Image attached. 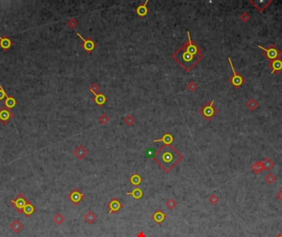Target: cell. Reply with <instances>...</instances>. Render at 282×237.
Returning <instances> with one entry per match:
<instances>
[{
    "label": "cell",
    "instance_id": "ab89813d",
    "mask_svg": "<svg viewBox=\"0 0 282 237\" xmlns=\"http://www.w3.org/2000/svg\"><path fill=\"white\" fill-rule=\"evenodd\" d=\"M137 237H146V235H145V234H144V232H139V233L138 235H137Z\"/></svg>",
    "mask_w": 282,
    "mask_h": 237
},
{
    "label": "cell",
    "instance_id": "9c48e42d",
    "mask_svg": "<svg viewBox=\"0 0 282 237\" xmlns=\"http://www.w3.org/2000/svg\"><path fill=\"white\" fill-rule=\"evenodd\" d=\"M77 35H78V36H79L82 40V41H83V45H82V46H83V48L86 51L90 53V52H92V50L96 48L97 45H96L95 42L92 41L91 38L88 37L87 39H84L79 33H77Z\"/></svg>",
    "mask_w": 282,
    "mask_h": 237
},
{
    "label": "cell",
    "instance_id": "f1b7e54d",
    "mask_svg": "<svg viewBox=\"0 0 282 237\" xmlns=\"http://www.w3.org/2000/svg\"><path fill=\"white\" fill-rule=\"evenodd\" d=\"M54 221L58 225H60V224H62L64 221H65V217H63L60 213H58L56 215L54 216V217L53 218Z\"/></svg>",
    "mask_w": 282,
    "mask_h": 237
},
{
    "label": "cell",
    "instance_id": "8fae6325",
    "mask_svg": "<svg viewBox=\"0 0 282 237\" xmlns=\"http://www.w3.org/2000/svg\"><path fill=\"white\" fill-rule=\"evenodd\" d=\"M123 207V205L119 200L117 199V198H114L113 199L111 200V202H109L107 204V207L109 208V213H117L119 212L121 207Z\"/></svg>",
    "mask_w": 282,
    "mask_h": 237
},
{
    "label": "cell",
    "instance_id": "4dcf8cb0",
    "mask_svg": "<svg viewBox=\"0 0 282 237\" xmlns=\"http://www.w3.org/2000/svg\"><path fill=\"white\" fill-rule=\"evenodd\" d=\"M176 206V202L175 200H173V199H170L168 200V202H167V207L169 208V209H171L173 210L174 207Z\"/></svg>",
    "mask_w": 282,
    "mask_h": 237
},
{
    "label": "cell",
    "instance_id": "836d02e7",
    "mask_svg": "<svg viewBox=\"0 0 282 237\" xmlns=\"http://www.w3.org/2000/svg\"><path fill=\"white\" fill-rule=\"evenodd\" d=\"M99 120H100V123L102 124H106L107 122H109V118L106 115H102V116H100V118H99Z\"/></svg>",
    "mask_w": 282,
    "mask_h": 237
},
{
    "label": "cell",
    "instance_id": "277c9868",
    "mask_svg": "<svg viewBox=\"0 0 282 237\" xmlns=\"http://www.w3.org/2000/svg\"><path fill=\"white\" fill-rule=\"evenodd\" d=\"M258 47L262 49V55L266 58L267 60L271 61V60H274V59H280L281 56V51L279 49L277 48L276 45L274 44H270L268 48H263L262 46H258Z\"/></svg>",
    "mask_w": 282,
    "mask_h": 237
},
{
    "label": "cell",
    "instance_id": "5bb4252c",
    "mask_svg": "<svg viewBox=\"0 0 282 237\" xmlns=\"http://www.w3.org/2000/svg\"><path fill=\"white\" fill-rule=\"evenodd\" d=\"M149 3V0H146L145 1V3L143 4V5H139L138 8L135 9L136 13L138 14L139 16H142V17H144L147 15V14L149 13V8H147V4Z\"/></svg>",
    "mask_w": 282,
    "mask_h": 237
},
{
    "label": "cell",
    "instance_id": "ffe728a7",
    "mask_svg": "<svg viewBox=\"0 0 282 237\" xmlns=\"http://www.w3.org/2000/svg\"><path fill=\"white\" fill-rule=\"evenodd\" d=\"M94 102L98 105L99 106H102L106 101V97L105 95L103 94V93H97V94H94Z\"/></svg>",
    "mask_w": 282,
    "mask_h": 237
},
{
    "label": "cell",
    "instance_id": "5b68a950",
    "mask_svg": "<svg viewBox=\"0 0 282 237\" xmlns=\"http://www.w3.org/2000/svg\"><path fill=\"white\" fill-rule=\"evenodd\" d=\"M228 62H229V64H230L231 69L233 71V76L229 78V83L232 84L233 86V87L236 89H239V87H241L244 83H245V82H246V79L243 77V76L240 74L239 73L236 72V71L234 70V67H233V63H232V60H231L230 57H228Z\"/></svg>",
    "mask_w": 282,
    "mask_h": 237
},
{
    "label": "cell",
    "instance_id": "ac0fdd59",
    "mask_svg": "<svg viewBox=\"0 0 282 237\" xmlns=\"http://www.w3.org/2000/svg\"><path fill=\"white\" fill-rule=\"evenodd\" d=\"M74 155L79 158V159H83L85 157V156L87 154V151L85 149L83 145H79L78 148L74 150Z\"/></svg>",
    "mask_w": 282,
    "mask_h": 237
},
{
    "label": "cell",
    "instance_id": "d590c367",
    "mask_svg": "<svg viewBox=\"0 0 282 237\" xmlns=\"http://www.w3.org/2000/svg\"><path fill=\"white\" fill-rule=\"evenodd\" d=\"M8 97V95L4 91V89L3 88V86H0V100H3V99H6V97Z\"/></svg>",
    "mask_w": 282,
    "mask_h": 237
},
{
    "label": "cell",
    "instance_id": "4316f807",
    "mask_svg": "<svg viewBox=\"0 0 282 237\" xmlns=\"http://www.w3.org/2000/svg\"><path fill=\"white\" fill-rule=\"evenodd\" d=\"M246 105H247V107L249 109L250 111H253L258 106V103L254 99H250L247 102Z\"/></svg>",
    "mask_w": 282,
    "mask_h": 237
},
{
    "label": "cell",
    "instance_id": "8d00e7d4",
    "mask_svg": "<svg viewBox=\"0 0 282 237\" xmlns=\"http://www.w3.org/2000/svg\"><path fill=\"white\" fill-rule=\"evenodd\" d=\"M90 90H91V92L93 93V94H97V92H98V90H99V87L96 83H93L90 87Z\"/></svg>",
    "mask_w": 282,
    "mask_h": 237
},
{
    "label": "cell",
    "instance_id": "1f68e13d",
    "mask_svg": "<svg viewBox=\"0 0 282 237\" xmlns=\"http://www.w3.org/2000/svg\"><path fill=\"white\" fill-rule=\"evenodd\" d=\"M125 123L127 124V125H130H130H132V124L135 123V119H134L131 115L126 116L125 119Z\"/></svg>",
    "mask_w": 282,
    "mask_h": 237
},
{
    "label": "cell",
    "instance_id": "60d3db41",
    "mask_svg": "<svg viewBox=\"0 0 282 237\" xmlns=\"http://www.w3.org/2000/svg\"><path fill=\"white\" fill-rule=\"evenodd\" d=\"M276 237H282V233H279Z\"/></svg>",
    "mask_w": 282,
    "mask_h": 237
},
{
    "label": "cell",
    "instance_id": "484cf974",
    "mask_svg": "<svg viewBox=\"0 0 282 237\" xmlns=\"http://www.w3.org/2000/svg\"><path fill=\"white\" fill-rule=\"evenodd\" d=\"M97 219V216L92 213V211H90L88 213L84 216V220L87 221V223H93Z\"/></svg>",
    "mask_w": 282,
    "mask_h": 237
},
{
    "label": "cell",
    "instance_id": "e575fe53",
    "mask_svg": "<svg viewBox=\"0 0 282 237\" xmlns=\"http://www.w3.org/2000/svg\"><path fill=\"white\" fill-rule=\"evenodd\" d=\"M240 19L244 22H247L248 20L250 19V15L247 13H242V15L240 16Z\"/></svg>",
    "mask_w": 282,
    "mask_h": 237
},
{
    "label": "cell",
    "instance_id": "cb8c5ba5",
    "mask_svg": "<svg viewBox=\"0 0 282 237\" xmlns=\"http://www.w3.org/2000/svg\"><path fill=\"white\" fill-rule=\"evenodd\" d=\"M262 163L264 166V170H266V171H270L275 166V163L270 158H265L263 160Z\"/></svg>",
    "mask_w": 282,
    "mask_h": 237
},
{
    "label": "cell",
    "instance_id": "44dd1931",
    "mask_svg": "<svg viewBox=\"0 0 282 237\" xmlns=\"http://www.w3.org/2000/svg\"><path fill=\"white\" fill-rule=\"evenodd\" d=\"M127 195H131V196L133 197L135 199H141L143 195H144V193H143V190L139 188H136L134 190H132L131 192H128L126 193Z\"/></svg>",
    "mask_w": 282,
    "mask_h": 237
},
{
    "label": "cell",
    "instance_id": "7a4b0ae2",
    "mask_svg": "<svg viewBox=\"0 0 282 237\" xmlns=\"http://www.w3.org/2000/svg\"><path fill=\"white\" fill-rule=\"evenodd\" d=\"M173 58L187 72H190L193 67L203 59V54L194 55L187 50L186 45L184 43L173 54Z\"/></svg>",
    "mask_w": 282,
    "mask_h": 237
},
{
    "label": "cell",
    "instance_id": "8992f818",
    "mask_svg": "<svg viewBox=\"0 0 282 237\" xmlns=\"http://www.w3.org/2000/svg\"><path fill=\"white\" fill-rule=\"evenodd\" d=\"M29 202H31L30 201L27 199V198H26L22 193H20L19 194L17 195V197L13 200H12L11 205L16 209L17 213H22V211L24 209V207H26Z\"/></svg>",
    "mask_w": 282,
    "mask_h": 237
},
{
    "label": "cell",
    "instance_id": "3957f363",
    "mask_svg": "<svg viewBox=\"0 0 282 237\" xmlns=\"http://www.w3.org/2000/svg\"><path fill=\"white\" fill-rule=\"evenodd\" d=\"M214 100H212L211 101H209V102H206L199 110V113L202 115L207 121H210L213 119V117H214L219 113V111L214 106Z\"/></svg>",
    "mask_w": 282,
    "mask_h": 237
},
{
    "label": "cell",
    "instance_id": "30bf717a",
    "mask_svg": "<svg viewBox=\"0 0 282 237\" xmlns=\"http://www.w3.org/2000/svg\"><path fill=\"white\" fill-rule=\"evenodd\" d=\"M268 66L271 68V74H274V73L278 74L282 71V59L280 58V59L271 60L269 63Z\"/></svg>",
    "mask_w": 282,
    "mask_h": 237
},
{
    "label": "cell",
    "instance_id": "74e56055",
    "mask_svg": "<svg viewBox=\"0 0 282 237\" xmlns=\"http://www.w3.org/2000/svg\"><path fill=\"white\" fill-rule=\"evenodd\" d=\"M196 87H197V86H196V84L194 82H191L190 83L188 84V86H187V88L191 90V91H194V90L196 89Z\"/></svg>",
    "mask_w": 282,
    "mask_h": 237
},
{
    "label": "cell",
    "instance_id": "ba28073f",
    "mask_svg": "<svg viewBox=\"0 0 282 237\" xmlns=\"http://www.w3.org/2000/svg\"><path fill=\"white\" fill-rule=\"evenodd\" d=\"M68 199L74 205H78L82 200L84 199V195L79 191V189H74L68 195Z\"/></svg>",
    "mask_w": 282,
    "mask_h": 237
},
{
    "label": "cell",
    "instance_id": "e0dca14e",
    "mask_svg": "<svg viewBox=\"0 0 282 237\" xmlns=\"http://www.w3.org/2000/svg\"><path fill=\"white\" fill-rule=\"evenodd\" d=\"M152 218L158 224H161L166 219V215L161 210H157L152 216Z\"/></svg>",
    "mask_w": 282,
    "mask_h": 237
},
{
    "label": "cell",
    "instance_id": "603a6c76",
    "mask_svg": "<svg viewBox=\"0 0 282 237\" xmlns=\"http://www.w3.org/2000/svg\"><path fill=\"white\" fill-rule=\"evenodd\" d=\"M23 225L22 224V222L19 220H15L13 221V223L10 225V228L15 233H18V232L22 229Z\"/></svg>",
    "mask_w": 282,
    "mask_h": 237
},
{
    "label": "cell",
    "instance_id": "9a60e30c",
    "mask_svg": "<svg viewBox=\"0 0 282 237\" xmlns=\"http://www.w3.org/2000/svg\"><path fill=\"white\" fill-rule=\"evenodd\" d=\"M17 100L14 98L13 97H12V96H8V97H6V99L3 101V106H5V107L8 108V109H13L17 105Z\"/></svg>",
    "mask_w": 282,
    "mask_h": 237
},
{
    "label": "cell",
    "instance_id": "6da1fadb",
    "mask_svg": "<svg viewBox=\"0 0 282 237\" xmlns=\"http://www.w3.org/2000/svg\"><path fill=\"white\" fill-rule=\"evenodd\" d=\"M182 159V154L171 144L163 145L154 156V160L167 173L170 172Z\"/></svg>",
    "mask_w": 282,
    "mask_h": 237
},
{
    "label": "cell",
    "instance_id": "2e32d148",
    "mask_svg": "<svg viewBox=\"0 0 282 237\" xmlns=\"http://www.w3.org/2000/svg\"><path fill=\"white\" fill-rule=\"evenodd\" d=\"M174 138L172 136L171 133H165V134L163 135V137L159 138V139H157V140H154V143H158V142H163L164 143V144L166 145H170L172 144V143L173 142Z\"/></svg>",
    "mask_w": 282,
    "mask_h": 237
},
{
    "label": "cell",
    "instance_id": "7c38bea8",
    "mask_svg": "<svg viewBox=\"0 0 282 237\" xmlns=\"http://www.w3.org/2000/svg\"><path fill=\"white\" fill-rule=\"evenodd\" d=\"M250 3H252L260 13H263V11L272 3V0H266H266H263V1L262 0H260V1L250 0Z\"/></svg>",
    "mask_w": 282,
    "mask_h": 237
},
{
    "label": "cell",
    "instance_id": "d4e9b609",
    "mask_svg": "<svg viewBox=\"0 0 282 237\" xmlns=\"http://www.w3.org/2000/svg\"><path fill=\"white\" fill-rule=\"evenodd\" d=\"M130 183L132 184L134 186H138L139 184H140L142 182V178L141 176L138 175V174H134L130 176Z\"/></svg>",
    "mask_w": 282,
    "mask_h": 237
},
{
    "label": "cell",
    "instance_id": "d6a6232c",
    "mask_svg": "<svg viewBox=\"0 0 282 237\" xmlns=\"http://www.w3.org/2000/svg\"><path fill=\"white\" fill-rule=\"evenodd\" d=\"M67 25H68L69 27H70V28H72V29H73V28H75V27H77V25H78V22H77V21L75 20V19L72 18V19H70V20H69V21L68 22H67Z\"/></svg>",
    "mask_w": 282,
    "mask_h": 237
},
{
    "label": "cell",
    "instance_id": "7402d4cb",
    "mask_svg": "<svg viewBox=\"0 0 282 237\" xmlns=\"http://www.w3.org/2000/svg\"><path fill=\"white\" fill-rule=\"evenodd\" d=\"M35 212V207H34V205L32 202H29L28 204L24 207V209L22 211V213L25 214L27 217H30L31 215H32L33 213Z\"/></svg>",
    "mask_w": 282,
    "mask_h": 237
},
{
    "label": "cell",
    "instance_id": "4fadbf2b",
    "mask_svg": "<svg viewBox=\"0 0 282 237\" xmlns=\"http://www.w3.org/2000/svg\"><path fill=\"white\" fill-rule=\"evenodd\" d=\"M13 46V41L11 38H9L7 35L0 37V48L3 51H8Z\"/></svg>",
    "mask_w": 282,
    "mask_h": 237
},
{
    "label": "cell",
    "instance_id": "f546056e",
    "mask_svg": "<svg viewBox=\"0 0 282 237\" xmlns=\"http://www.w3.org/2000/svg\"><path fill=\"white\" fill-rule=\"evenodd\" d=\"M209 201L210 203L212 204H216L219 201H220V198L217 196V195H215V194H212L211 196L210 197Z\"/></svg>",
    "mask_w": 282,
    "mask_h": 237
},
{
    "label": "cell",
    "instance_id": "83f0119b",
    "mask_svg": "<svg viewBox=\"0 0 282 237\" xmlns=\"http://www.w3.org/2000/svg\"><path fill=\"white\" fill-rule=\"evenodd\" d=\"M276 180V178L275 176L273 174H271V173H268L267 175L265 176V180L269 184H273Z\"/></svg>",
    "mask_w": 282,
    "mask_h": 237
},
{
    "label": "cell",
    "instance_id": "f35d334b",
    "mask_svg": "<svg viewBox=\"0 0 282 237\" xmlns=\"http://www.w3.org/2000/svg\"><path fill=\"white\" fill-rule=\"evenodd\" d=\"M276 198L280 200V202H282V189L281 190H280V191L277 193Z\"/></svg>",
    "mask_w": 282,
    "mask_h": 237
},
{
    "label": "cell",
    "instance_id": "52a82bcc",
    "mask_svg": "<svg viewBox=\"0 0 282 237\" xmlns=\"http://www.w3.org/2000/svg\"><path fill=\"white\" fill-rule=\"evenodd\" d=\"M13 117L14 114L12 112L10 109L5 106H3L0 109V122L3 125H6Z\"/></svg>",
    "mask_w": 282,
    "mask_h": 237
},
{
    "label": "cell",
    "instance_id": "d6986e66",
    "mask_svg": "<svg viewBox=\"0 0 282 237\" xmlns=\"http://www.w3.org/2000/svg\"><path fill=\"white\" fill-rule=\"evenodd\" d=\"M251 170L254 174H260L264 170V166H263L262 162H257L251 166Z\"/></svg>",
    "mask_w": 282,
    "mask_h": 237
}]
</instances>
